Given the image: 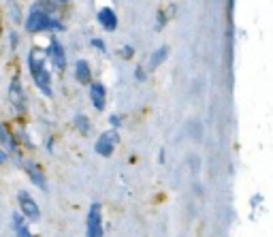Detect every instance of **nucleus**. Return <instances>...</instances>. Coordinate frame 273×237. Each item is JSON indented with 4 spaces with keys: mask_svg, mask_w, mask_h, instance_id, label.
<instances>
[{
    "mask_svg": "<svg viewBox=\"0 0 273 237\" xmlns=\"http://www.w3.org/2000/svg\"><path fill=\"white\" fill-rule=\"evenodd\" d=\"M28 68H30V75L34 79L37 88L45 94V97H52V77H49V70L45 66V58L41 52H30L28 56Z\"/></svg>",
    "mask_w": 273,
    "mask_h": 237,
    "instance_id": "nucleus-1",
    "label": "nucleus"
},
{
    "mask_svg": "<svg viewBox=\"0 0 273 237\" xmlns=\"http://www.w3.org/2000/svg\"><path fill=\"white\" fill-rule=\"evenodd\" d=\"M26 30L32 34L43 32V30H62V23L56 21L49 13H45L41 7H34L30 11V15L26 17Z\"/></svg>",
    "mask_w": 273,
    "mask_h": 237,
    "instance_id": "nucleus-2",
    "label": "nucleus"
},
{
    "mask_svg": "<svg viewBox=\"0 0 273 237\" xmlns=\"http://www.w3.org/2000/svg\"><path fill=\"white\" fill-rule=\"evenodd\" d=\"M86 235L88 237H103V214H101L98 203L90 205L88 220H86Z\"/></svg>",
    "mask_w": 273,
    "mask_h": 237,
    "instance_id": "nucleus-3",
    "label": "nucleus"
},
{
    "mask_svg": "<svg viewBox=\"0 0 273 237\" xmlns=\"http://www.w3.org/2000/svg\"><path fill=\"white\" fill-rule=\"evenodd\" d=\"M17 201H19V207H21V216L23 218H28V220H39L41 218V209L37 205V201H34L26 191H19Z\"/></svg>",
    "mask_w": 273,
    "mask_h": 237,
    "instance_id": "nucleus-4",
    "label": "nucleus"
},
{
    "mask_svg": "<svg viewBox=\"0 0 273 237\" xmlns=\"http://www.w3.org/2000/svg\"><path fill=\"white\" fill-rule=\"evenodd\" d=\"M9 103L13 105V109H15L17 113H23V111H26V94H23V88H21V84H19L17 77L11 81V86H9Z\"/></svg>",
    "mask_w": 273,
    "mask_h": 237,
    "instance_id": "nucleus-5",
    "label": "nucleus"
},
{
    "mask_svg": "<svg viewBox=\"0 0 273 237\" xmlns=\"http://www.w3.org/2000/svg\"><path fill=\"white\" fill-rule=\"evenodd\" d=\"M115 144H117V133L115 130H109V133H105L96 141V154H101V156H111Z\"/></svg>",
    "mask_w": 273,
    "mask_h": 237,
    "instance_id": "nucleus-6",
    "label": "nucleus"
},
{
    "mask_svg": "<svg viewBox=\"0 0 273 237\" xmlns=\"http://www.w3.org/2000/svg\"><path fill=\"white\" fill-rule=\"evenodd\" d=\"M49 58H52V62H54V66H56L58 70H64V66H66V56H64V47L60 45V41L52 39V43H49Z\"/></svg>",
    "mask_w": 273,
    "mask_h": 237,
    "instance_id": "nucleus-7",
    "label": "nucleus"
},
{
    "mask_svg": "<svg viewBox=\"0 0 273 237\" xmlns=\"http://www.w3.org/2000/svg\"><path fill=\"white\" fill-rule=\"evenodd\" d=\"M98 21H101V26L105 30H115L117 28V17H115V13L109 7H105V9L98 11Z\"/></svg>",
    "mask_w": 273,
    "mask_h": 237,
    "instance_id": "nucleus-8",
    "label": "nucleus"
},
{
    "mask_svg": "<svg viewBox=\"0 0 273 237\" xmlns=\"http://www.w3.org/2000/svg\"><path fill=\"white\" fill-rule=\"evenodd\" d=\"M105 99H107V94H105V88L101 84H92L90 86V101L92 105L96 107L98 111L105 109Z\"/></svg>",
    "mask_w": 273,
    "mask_h": 237,
    "instance_id": "nucleus-9",
    "label": "nucleus"
},
{
    "mask_svg": "<svg viewBox=\"0 0 273 237\" xmlns=\"http://www.w3.org/2000/svg\"><path fill=\"white\" fill-rule=\"evenodd\" d=\"M23 167H26V173H28L30 180L37 184L39 188H43V191H45V188H47V182H45V177H43V173H41V169L37 167V164H34V162H26Z\"/></svg>",
    "mask_w": 273,
    "mask_h": 237,
    "instance_id": "nucleus-10",
    "label": "nucleus"
},
{
    "mask_svg": "<svg viewBox=\"0 0 273 237\" xmlns=\"http://www.w3.org/2000/svg\"><path fill=\"white\" fill-rule=\"evenodd\" d=\"M75 77H77V81L79 84H90V64L86 62V60H77V64H75Z\"/></svg>",
    "mask_w": 273,
    "mask_h": 237,
    "instance_id": "nucleus-11",
    "label": "nucleus"
},
{
    "mask_svg": "<svg viewBox=\"0 0 273 237\" xmlns=\"http://www.w3.org/2000/svg\"><path fill=\"white\" fill-rule=\"evenodd\" d=\"M0 144H3V148H5V150L15 152V139H13V135H11L3 124H0Z\"/></svg>",
    "mask_w": 273,
    "mask_h": 237,
    "instance_id": "nucleus-12",
    "label": "nucleus"
},
{
    "mask_svg": "<svg viewBox=\"0 0 273 237\" xmlns=\"http://www.w3.org/2000/svg\"><path fill=\"white\" fill-rule=\"evenodd\" d=\"M167 54H169V47H160V50L152 56V60H150V68L154 70V68H158L164 60H167Z\"/></svg>",
    "mask_w": 273,
    "mask_h": 237,
    "instance_id": "nucleus-13",
    "label": "nucleus"
},
{
    "mask_svg": "<svg viewBox=\"0 0 273 237\" xmlns=\"http://www.w3.org/2000/svg\"><path fill=\"white\" fill-rule=\"evenodd\" d=\"M13 227H15V233H17V237H32L30 233H28V227H26V224H23V218L19 216V214H15L13 216Z\"/></svg>",
    "mask_w": 273,
    "mask_h": 237,
    "instance_id": "nucleus-14",
    "label": "nucleus"
},
{
    "mask_svg": "<svg viewBox=\"0 0 273 237\" xmlns=\"http://www.w3.org/2000/svg\"><path fill=\"white\" fill-rule=\"evenodd\" d=\"M75 124H77V128H79L84 135L90 133V124H88V117H86V115H77V117H75Z\"/></svg>",
    "mask_w": 273,
    "mask_h": 237,
    "instance_id": "nucleus-15",
    "label": "nucleus"
},
{
    "mask_svg": "<svg viewBox=\"0 0 273 237\" xmlns=\"http://www.w3.org/2000/svg\"><path fill=\"white\" fill-rule=\"evenodd\" d=\"M92 45H94V47H98V50H103V52H105V45H103V41L94 39V41H92Z\"/></svg>",
    "mask_w": 273,
    "mask_h": 237,
    "instance_id": "nucleus-16",
    "label": "nucleus"
},
{
    "mask_svg": "<svg viewBox=\"0 0 273 237\" xmlns=\"http://www.w3.org/2000/svg\"><path fill=\"white\" fill-rule=\"evenodd\" d=\"M122 52H124V54H122L124 58H130V47H124V50H122Z\"/></svg>",
    "mask_w": 273,
    "mask_h": 237,
    "instance_id": "nucleus-17",
    "label": "nucleus"
},
{
    "mask_svg": "<svg viewBox=\"0 0 273 237\" xmlns=\"http://www.w3.org/2000/svg\"><path fill=\"white\" fill-rule=\"evenodd\" d=\"M60 3H66V0H60Z\"/></svg>",
    "mask_w": 273,
    "mask_h": 237,
    "instance_id": "nucleus-18",
    "label": "nucleus"
}]
</instances>
